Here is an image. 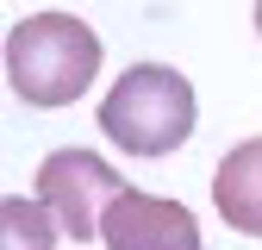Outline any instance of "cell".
Listing matches in <instances>:
<instances>
[{"mask_svg":"<svg viewBox=\"0 0 262 250\" xmlns=\"http://www.w3.org/2000/svg\"><path fill=\"white\" fill-rule=\"evenodd\" d=\"M212 206L231 232L262 238V138H244L237 150H225L212 175Z\"/></svg>","mask_w":262,"mask_h":250,"instance_id":"5","label":"cell"},{"mask_svg":"<svg viewBox=\"0 0 262 250\" xmlns=\"http://www.w3.org/2000/svg\"><path fill=\"white\" fill-rule=\"evenodd\" d=\"M100 75V38L75 13H31L7 31V81L25 107H69Z\"/></svg>","mask_w":262,"mask_h":250,"instance_id":"1","label":"cell"},{"mask_svg":"<svg viewBox=\"0 0 262 250\" xmlns=\"http://www.w3.org/2000/svg\"><path fill=\"white\" fill-rule=\"evenodd\" d=\"M100 244L106 250H206L200 244V219L181 200L144 194V187H125L100 219Z\"/></svg>","mask_w":262,"mask_h":250,"instance_id":"4","label":"cell"},{"mask_svg":"<svg viewBox=\"0 0 262 250\" xmlns=\"http://www.w3.org/2000/svg\"><path fill=\"white\" fill-rule=\"evenodd\" d=\"M56 213L38 194H0V250H56Z\"/></svg>","mask_w":262,"mask_h":250,"instance_id":"6","label":"cell"},{"mask_svg":"<svg viewBox=\"0 0 262 250\" xmlns=\"http://www.w3.org/2000/svg\"><path fill=\"white\" fill-rule=\"evenodd\" d=\"M256 31H262V0H256Z\"/></svg>","mask_w":262,"mask_h":250,"instance_id":"7","label":"cell"},{"mask_svg":"<svg viewBox=\"0 0 262 250\" xmlns=\"http://www.w3.org/2000/svg\"><path fill=\"white\" fill-rule=\"evenodd\" d=\"M31 194L56 213V225L69 232L75 244H88V238H100V219L125 194V181H119V169L106 163V156H94L81 144H62V150H50L44 163H38Z\"/></svg>","mask_w":262,"mask_h":250,"instance_id":"3","label":"cell"},{"mask_svg":"<svg viewBox=\"0 0 262 250\" xmlns=\"http://www.w3.org/2000/svg\"><path fill=\"white\" fill-rule=\"evenodd\" d=\"M193 81L169 62H131L100 100V132L125 156H169L193 138Z\"/></svg>","mask_w":262,"mask_h":250,"instance_id":"2","label":"cell"}]
</instances>
